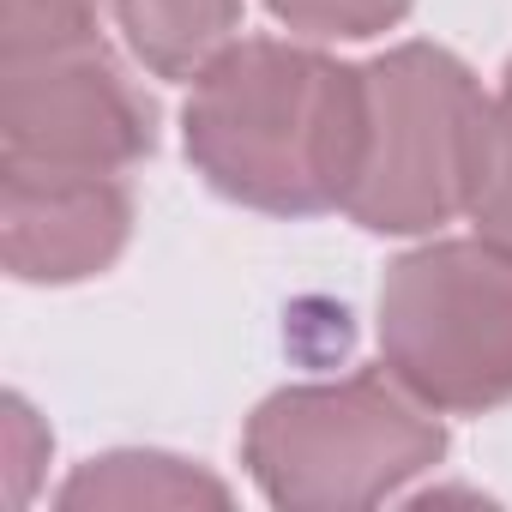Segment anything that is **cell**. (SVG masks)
Wrapping results in <instances>:
<instances>
[{"label": "cell", "mask_w": 512, "mask_h": 512, "mask_svg": "<svg viewBox=\"0 0 512 512\" xmlns=\"http://www.w3.org/2000/svg\"><path fill=\"white\" fill-rule=\"evenodd\" d=\"M482 241L506 247L512 253V85L500 91L494 103V133H488V169H482V187H476V205H470Z\"/></svg>", "instance_id": "obj_10"}, {"label": "cell", "mask_w": 512, "mask_h": 512, "mask_svg": "<svg viewBox=\"0 0 512 512\" xmlns=\"http://www.w3.org/2000/svg\"><path fill=\"white\" fill-rule=\"evenodd\" d=\"M55 500L61 506H229V488L163 452H109L91 458Z\"/></svg>", "instance_id": "obj_8"}, {"label": "cell", "mask_w": 512, "mask_h": 512, "mask_svg": "<svg viewBox=\"0 0 512 512\" xmlns=\"http://www.w3.org/2000/svg\"><path fill=\"white\" fill-rule=\"evenodd\" d=\"M0 127L7 169L121 175L151 151V103L115 73L97 37L7 49L0 61Z\"/></svg>", "instance_id": "obj_5"}, {"label": "cell", "mask_w": 512, "mask_h": 512, "mask_svg": "<svg viewBox=\"0 0 512 512\" xmlns=\"http://www.w3.org/2000/svg\"><path fill=\"white\" fill-rule=\"evenodd\" d=\"M187 157L253 211L344 205L368 157V73L290 43H235L193 79Z\"/></svg>", "instance_id": "obj_1"}, {"label": "cell", "mask_w": 512, "mask_h": 512, "mask_svg": "<svg viewBox=\"0 0 512 512\" xmlns=\"http://www.w3.org/2000/svg\"><path fill=\"white\" fill-rule=\"evenodd\" d=\"M380 350L428 410L476 416L512 398V253L440 241L392 266L380 290Z\"/></svg>", "instance_id": "obj_4"}, {"label": "cell", "mask_w": 512, "mask_h": 512, "mask_svg": "<svg viewBox=\"0 0 512 512\" xmlns=\"http://www.w3.org/2000/svg\"><path fill=\"white\" fill-rule=\"evenodd\" d=\"M121 175L7 169V272L25 284H73L115 260L127 241Z\"/></svg>", "instance_id": "obj_6"}, {"label": "cell", "mask_w": 512, "mask_h": 512, "mask_svg": "<svg viewBox=\"0 0 512 512\" xmlns=\"http://www.w3.org/2000/svg\"><path fill=\"white\" fill-rule=\"evenodd\" d=\"M488 133L494 103L446 49H392L368 67V157L344 211L380 235L434 229L452 211H470L488 169Z\"/></svg>", "instance_id": "obj_3"}, {"label": "cell", "mask_w": 512, "mask_h": 512, "mask_svg": "<svg viewBox=\"0 0 512 512\" xmlns=\"http://www.w3.org/2000/svg\"><path fill=\"white\" fill-rule=\"evenodd\" d=\"M302 37H374L404 19L410 0H266Z\"/></svg>", "instance_id": "obj_9"}, {"label": "cell", "mask_w": 512, "mask_h": 512, "mask_svg": "<svg viewBox=\"0 0 512 512\" xmlns=\"http://www.w3.org/2000/svg\"><path fill=\"white\" fill-rule=\"evenodd\" d=\"M506 85H512V67H506Z\"/></svg>", "instance_id": "obj_11"}, {"label": "cell", "mask_w": 512, "mask_h": 512, "mask_svg": "<svg viewBox=\"0 0 512 512\" xmlns=\"http://www.w3.org/2000/svg\"><path fill=\"white\" fill-rule=\"evenodd\" d=\"M247 470L272 506L344 512L380 506L410 476L434 470L446 428L410 386L386 374H350L338 386H290L247 422Z\"/></svg>", "instance_id": "obj_2"}, {"label": "cell", "mask_w": 512, "mask_h": 512, "mask_svg": "<svg viewBox=\"0 0 512 512\" xmlns=\"http://www.w3.org/2000/svg\"><path fill=\"white\" fill-rule=\"evenodd\" d=\"M139 61L163 79H199L241 19L235 0H103Z\"/></svg>", "instance_id": "obj_7"}]
</instances>
